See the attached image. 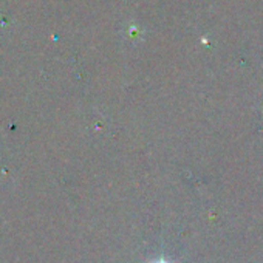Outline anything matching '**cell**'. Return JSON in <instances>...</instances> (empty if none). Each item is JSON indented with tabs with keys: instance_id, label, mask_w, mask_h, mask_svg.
Instances as JSON below:
<instances>
[{
	"instance_id": "cell-1",
	"label": "cell",
	"mask_w": 263,
	"mask_h": 263,
	"mask_svg": "<svg viewBox=\"0 0 263 263\" xmlns=\"http://www.w3.org/2000/svg\"><path fill=\"white\" fill-rule=\"evenodd\" d=\"M161 263H163V261H161Z\"/></svg>"
}]
</instances>
